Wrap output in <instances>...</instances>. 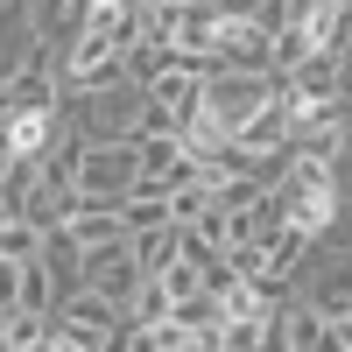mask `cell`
<instances>
[{"instance_id": "1", "label": "cell", "mask_w": 352, "mask_h": 352, "mask_svg": "<svg viewBox=\"0 0 352 352\" xmlns=\"http://www.w3.org/2000/svg\"><path fill=\"white\" fill-rule=\"evenodd\" d=\"M268 99H275L268 71H212V78H204V120H212L219 134H240Z\"/></svg>"}, {"instance_id": "2", "label": "cell", "mask_w": 352, "mask_h": 352, "mask_svg": "<svg viewBox=\"0 0 352 352\" xmlns=\"http://www.w3.org/2000/svg\"><path fill=\"white\" fill-rule=\"evenodd\" d=\"M78 282L99 289V296L127 303L134 282H141V261H134V240L120 232V240H99V247H78Z\"/></svg>"}, {"instance_id": "3", "label": "cell", "mask_w": 352, "mask_h": 352, "mask_svg": "<svg viewBox=\"0 0 352 352\" xmlns=\"http://www.w3.org/2000/svg\"><path fill=\"white\" fill-rule=\"evenodd\" d=\"M141 176V155L134 141H85V162H78V190L85 197H127V184Z\"/></svg>"}, {"instance_id": "4", "label": "cell", "mask_w": 352, "mask_h": 352, "mask_svg": "<svg viewBox=\"0 0 352 352\" xmlns=\"http://www.w3.org/2000/svg\"><path fill=\"white\" fill-rule=\"evenodd\" d=\"M71 99H85V113H78V127H85V141H134V113H141V85H99V92H71Z\"/></svg>"}, {"instance_id": "5", "label": "cell", "mask_w": 352, "mask_h": 352, "mask_svg": "<svg viewBox=\"0 0 352 352\" xmlns=\"http://www.w3.org/2000/svg\"><path fill=\"white\" fill-rule=\"evenodd\" d=\"M212 56H219V71H275V36L261 21H232L219 14L212 28Z\"/></svg>"}, {"instance_id": "6", "label": "cell", "mask_w": 352, "mask_h": 352, "mask_svg": "<svg viewBox=\"0 0 352 352\" xmlns=\"http://www.w3.org/2000/svg\"><path fill=\"white\" fill-rule=\"evenodd\" d=\"M28 8V28H36V43H50V50H64L78 28H85V14H92V0H21Z\"/></svg>"}, {"instance_id": "7", "label": "cell", "mask_w": 352, "mask_h": 352, "mask_svg": "<svg viewBox=\"0 0 352 352\" xmlns=\"http://www.w3.org/2000/svg\"><path fill=\"white\" fill-rule=\"evenodd\" d=\"M134 240V261H141V275H155V268H169L176 254H184V226H148V232H127Z\"/></svg>"}, {"instance_id": "8", "label": "cell", "mask_w": 352, "mask_h": 352, "mask_svg": "<svg viewBox=\"0 0 352 352\" xmlns=\"http://www.w3.org/2000/svg\"><path fill=\"white\" fill-rule=\"evenodd\" d=\"M56 127H64L56 113H14V120H8V148L28 155V162H43V148H50V134H56Z\"/></svg>"}, {"instance_id": "9", "label": "cell", "mask_w": 352, "mask_h": 352, "mask_svg": "<svg viewBox=\"0 0 352 352\" xmlns=\"http://www.w3.org/2000/svg\"><path fill=\"white\" fill-rule=\"evenodd\" d=\"M14 310H56V268L36 254V261H21V296Z\"/></svg>"}, {"instance_id": "10", "label": "cell", "mask_w": 352, "mask_h": 352, "mask_svg": "<svg viewBox=\"0 0 352 352\" xmlns=\"http://www.w3.org/2000/svg\"><path fill=\"white\" fill-rule=\"evenodd\" d=\"M169 50H176V43H148V36H141V43H127V50H120L127 85H155V78L169 71Z\"/></svg>"}, {"instance_id": "11", "label": "cell", "mask_w": 352, "mask_h": 352, "mask_svg": "<svg viewBox=\"0 0 352 352\" xmlns=\"http://www.w3.org/2000/svg\"><path fill=\"white\" fill-rule=\"evenodd\" d=\"M310 310H324L331 324H345L352 317V261H338V268L317 282V296H310Z\"/></svg>"}, {"instance_id": "12", "label": "cell", "mask_w": 352, "mask_h": 352, "mask_svg": "<svg viewBox=\"0 0 352 352\" xmlns=\"http://www.w3.org/2000/svg\"><path fill=\"white\" fill-rule=\"evenodd\" d=\"M43 317L50 310H8L0 317V352H43Z\"/></svg>"}, {"instance_id": "13", "label": "cell", "mask_w": 352, "mask_h": 352, "mask_svg": "<svg viewBox=\"0 0 352 352\" xmlns=\"http://www.w3.org/2000/svg\"><path fill=\"white\" fill-rule=\"evenodd\" d=\"M0 254H8V261H36L43 254V226H28L21 212H8V219H0Z\"/></svg>"}, {"instance_id": "14", "label": "cell", "mask_w": 352, "mask_h": 352, "mask_svg": "<svg viewBox=\"0 0 352 352\" xmlns=\"http://www.w3.org/2000/svg\"><path fill=\"white\" fill-rule=\"evenodd\" d=\"M155 282L169 289V303H184V296H204V268H197L190 254H176L169 268H155Z\"/></svg>"}, {"instance_id": "15", "label": "cell", "mask_w": 352, "mask_h": 352, "mask_svg": "<svg viewBox=\"0 0 352 352\" xmlns=\"http://www.w3.org/2000/svg\"><path fill=\"white\" fill-rule=\"evenodd\" d=\"M310 50H317V36H310L303 21H282V28H275V71H296Z\"/></svg>"}, {"instance_id": "16", "label": "cell", "mask_w": 352, "mask_h": 352, "mask_svg": "<svg viewBox=\"0 0 352 352\" xmlns=\"http://www.w3.org/2000/svg\"><path fill=\"white\" fill-rule=\"evenodd\" d=\"M261 190H268V184H261L254 169H247V176H219V184H212V197L226 204V212H254V204H261Z\"/></svg>"}, {"instance_id": "17", "label": "cell", "mask_w": 352, "mask_h": 352, "mask_svg": "<svg viewBox=\"0 0 352 352\" xmlns=\"http://www.w3.org/2000/svg\"><path fill=\"white\" fill-rule=\"evenodd\" d=\"M14 296H21V261H8V254H0V317L14 310Z\"/></svg>"}, {"instance_id": "18", "label": "cell", "mask_w": 352, "mask_h": 352, "mask_svg": "<svg viewBox=\"0 0 352 352\" xmlns=\"http://www.w3.org/2000/svg\"><path fill=\"white\" fill-rule=\"evenodd\" d=\"M219 14H232V21H261V14H268V0H219Z\"/></svg>"}, {"instance_id": "19", "label": "cell", "mask_w": 352, "mask_h": 352, "mask_svg": "<svg viewBox=\"0 0 352 352\" xmlns=\"http://www.w3.org/2000/svg\"><path fill=\"white\" fill-rule=\"evenodd\" d=\"M338 99H352V50L338 56Z\"/></svg>"}, {"instance_id": "20", "label": "cell", "mask_w": 352, "mask_h": 352, "mask_svg": "<svg viewBox=\"0 0 352 352\" xmlns=\"http://www.w3.org/2000/svg\"><path fill=\"white\" fill-rule=\"evenodd\" d=\"M0 8H21V0H0Z\"/></svg>"}, {"instance_id": "21", "label": "cell", "mask_w": 352, "mask_h": 352, "mask_svg": "<svg viewBox=\"0 0 352 352\" xmlns=\"http://www.w3.org/2000/svg\"><path fill=\"white\" fill-rule=\"evenodd\" d=\"M134 8H148V0H134Z\"/></svg>"}]
</instances>
